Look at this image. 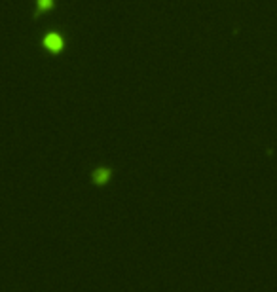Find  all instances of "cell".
Wrapping results in <instances>:
<instances>
[{
    "label": "cell",
    "instance_id": "1",
    "mask_svg": "<svg viewBox=\"0 0 277 292\" xmlns=\"http://www.w3.org/2000/svg\"><path fill=\"white\" fill-rule=\"evenodd\" d=\"M44 46L48 48V49H51V51H59L61 48H63V38L59 36V34H55V36H48L44 40Z\"/></svg>",
    "mask_w": 277,
    "mask_h": 292
},
{
    "label": "cell",
    "instance_id": "2",
    "mask_svg": "<svg viewBox=\"0 0 277 292\" xmlns=\"http://www.w3.org/2000/svg\"><path fill=\"white\" fill-rule=\"evenodd\" d=\"M51 8V0H38V14L40 12H48Z\"/></svg>",
    "mask_w": 277,
    "mask_h": 292
}]
</instances>
